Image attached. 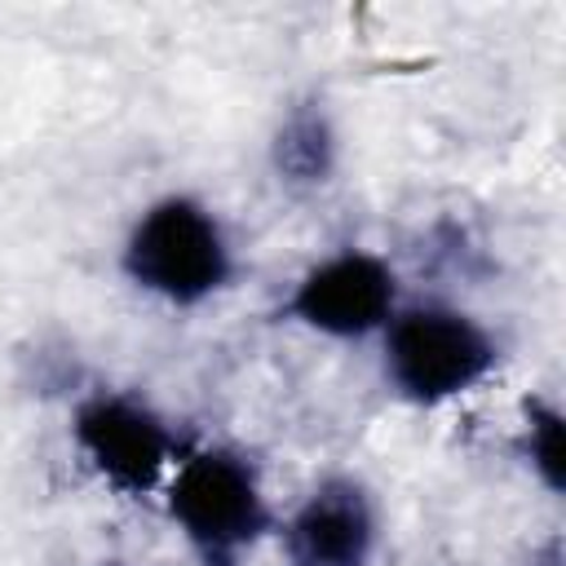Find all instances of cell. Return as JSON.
<instances>
[{"label":"cell","instance_id":"cell-1","mask_svg":"<svg viewBox=\"0 0 566 566\" xmlns=\"http://www.w3.org/2000/svg\"><path fill=\"white\" fill-rule=\"evenodd\" d=\"M119 274L168 310H199L234 287L239 252L230 226L208 199L168 190L128 221L119 243Z\"/></svg>","mask_w":566,"mask_h":566},{"label":"cell","instance_id":"cell-2","mask_svg":"<svg viewBox=\"0 0 566 566\" xmlns=\"http://www.w3.org/2000/svg\"><path fill=\"white\" fill-rule=\"evenodd\" d=\"M164 509L203 566H243V557L279 526L256 460L226 442L195 447L172 464Z\"/></svg>","mask_w":566,"mask_h":566},{"label":"cell","instance_id":"cell-3","mask_svg":"<svg viewBox=\"0 0 566 566\" xmlns=\"http://www.w3.org/2000/svg\"><path fill=\"white\" fill-rule=\"evenodd\" d=\"M500 367L491 327L451 301H402L380 332V371L394 398L447 407L473 394Z\"/></svg>","mask_w":566,"mask_h":566},{"label":"cell","instance_id":"cell-4","mask_svg":"<svg viewBox=\"0 0 566 566\" xmlns=\"http://www.w3.org/2000/svg\"><path fill=\"white\" fill-rule=\"evenodd\" d=\"M71 447L93 469V478L124 500L164 491L172 464L181 460L168 416L133 389L80 394L71 407Z\"/></svg>","mask_w":566,"mask_h":566},{"label":"cell","instance_id":"cell-5","mask_svg":"<svg viewBox=\"0 0 566 566\" xmlns=\"http://www.w3.org/2000/svg\"><path fill=\"white\" fill-rule=\"evenodd\" d=\"M402 305V279L389 256L371 248H336L310 261L283 305L279 318L323 336V340H371L389 327Z\"/></svg>","mask_w":566,"mask_h":566},{"label":"cell","instance_id":"cell-6","mask_svg":"<svg viewBox=\"0 0 566 566\" xmlns=\"http://www.w3.org/2000/svg\"><path fill=\"white\" fill-rule=\"evenodd\" d=\"M287 566H376L380 504L354 473L318 478L274 526Z\"/></svg>","mask_w":566,"mask_h":566},{"label":"cell","instance_id":"cell-7","mask_svg":"<svg viewBox=\"0 0 566 566\" xmlns=\"http://www.w3.org/2000/svg\"><path fill=\"white\" fill-rule=\"evenodd\" d=\"M270 172L283 190L314 195L336 181L340 172V128L323 97H296L283 106L270 133Z\"/></svg>","mask_w":566,"mask_h":566},{"label":"cell","instance_id":"cell-8","mask_svg":"<svg viewBox=\"0 0 566 566\" xmlns=\"http://www.w3.org/2000/svg\"><path fill=\"white\" fill-rule=\"evenodd\" d=\"M513 447H517V460L531 469V478L548 495L566 491V420H562V407L553 398L531 394L522 402Z\"/></svg>","mask_w":566,"mask_h":566},{"label":"cell","instance_id":"cell-9","mask_svg":"<svg viewBox=\"0 0 566 566\" xmlns=\"http://www.w3.org/2000/svg\"><path fill=\"white\" fill-rule=\"evenodd\" d=\"M102 566H128V562H102Z\"/></svg>","mask_w":566,"mask_h":566}]
</instances>
